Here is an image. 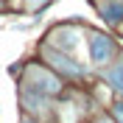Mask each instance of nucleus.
Instances as JSON below:
<instances>
[{"mask_svg": "<svg viewBox=\"0 0 123 123\" xmlns=\"http://www.w3.org/2000/svg\"><path fill=\"white\" fill-rule=\"evenodd\" d=\"M45 3H50V0H28V6H31V8H42Z\"/></svg>", "mask_w": 123, "mask_h": 123, "instance_id": "obj_7", "label": "nucleus"}, {"mask_svg": "<svg viewBox=\"0 0 123 123\" xmlns=\"http://www.w3.org/2000/svg\"><path fill=\"white\" fill-rule=\"evenodd\" d=\"M98 123H112V117H101V120Z\"/></svg>", "mask_w": 123, "mask_h": 123, "instance_id": "obj_9", "label": "nucleus"}, {"mask_svg": "<svg viewBox=\"0 0 123 123\" xmlns=\"http://www.w3.org/2000/svg\"><path fill=\"white\" fill-rule=\"evenodd\" d=\"M53 45H59L62 50H73V48L78 45V31H73V28H59V31H53Z\"/></svg>", "mask_w": 123, "mask_h": 123, "instance_id": "obj_3", "label": "nucleus"}, {"mask_svg": "<svg viewBox=\"0 0 123 123\" xmlns=\"http://www.w3.org/2000/svg\"><path fill=\"white\" fill-rule=\"evenodd\" d=\"M53 62H56V67H62L64 73H70V76H81V73H84L78 64H70V59H64V56H53Z\"/></svg>", "mask_w": 123, "mask_h": 123, "instance_id": "obj_5", "label": "nucleus"}, {"mask_svg": "<svg viewBox=\"0 0 123 123\" xmlns=\"http://www.w3.org/2000/svg\"><path fill=\"white\" fill-rule=\"evenodd\" d=\"M106 76H109V78H112V81H115V84H112V87H115V90H117V92H123V64H117V67H115V70H109Z\"/></svg>", "mask_w": 123, "mask_h": 123, "instance_id": "obj_6", "label": "nucleus"}, {"mask_svg": "<svg viewBox=\"0 0 123 123\" xmlns=\"http://www.w3.org/2000/svg\"><path fill=\"white\" fill-rule=\"evenodd\" d=\"M115 115L120 117V123H123V104H117V106H115Z\"/></svg>", "mask_w": 123, "mask_h": 123, "instance_id": "obj_8", "label": "nucleus"}, {"mask_svg": "<svg viewBox=\"0 0 123 123\" xmlns=\"http://www.w3.org/2000/svg\"><path fill=\"white\" fill-rule=\"evenodd\" d=\"M25 123H28V120H25Z\"/></svg>", "mask_w": 123, "mask_h": 123, "instance_id": "obj_10", "label": "nucleus"}, {"mask_svg": "<svg viewBox=\"0 0 123 123\" xmlns=\"http://www.w3.org/2000/svg\"><path fill=\"white\" fill-rule=\"evenodd\" d=\"M112 56H115V42L109 37H104V34H90V59L92 64H109L112 62Z\"/></svg>", "mask_w": 123, "mask_h": 123, "instance_id": "obj_1", "label": "nucleus"}, {"mask_svg": "<svg viewBox=\"0 0 123 123\" xmlns=\"http://www.w3.org/2000/svg\"><path fill=\"white\" fill-rule=\"evenodd\" d=\"M28 81H31V87L37 92H45V95H50V92H56L59 90V78H53L50 73H45V70H31L28 73Z\"/></svg>", "mask_w": 123, "mask_h": 123, "instance_id": "obj_2", "label": "nucleus"}, {"mask_svg": "<svg viewBox=\"0 0 123 123\" xmlns=\"http://www.w3.org/2000/svg\"><path fill=\"white\" fill-rule=\"evenodd\" d=\"M101 11H104V17L109 23H120L123 20V0H106V3H101Z\"/></svg>", "mask_w": 123, "mask_h": 123, "instance_id": "obj_4", "label": "nucleus"}]
</instances>
